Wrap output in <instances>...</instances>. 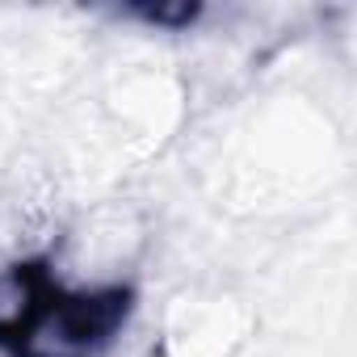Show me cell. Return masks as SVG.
Instances as JSON below:
<instances>
[{
	"instance_id": "6da1fadb",
	"label": "cell",
	"mask_w": 357,
	"mask_h": 357,
	"mask_svg": "<svg viewBox=\"0 0 357 357\" xmlns=\"http://www.w3.org/2000/svg\"><path fill=\"white\" fill-rule=\"evenodd\" d=\"M130 286H72L47 261L0 265V353L97 357L130 319Z\"/></svg>"
}]
</instances>
